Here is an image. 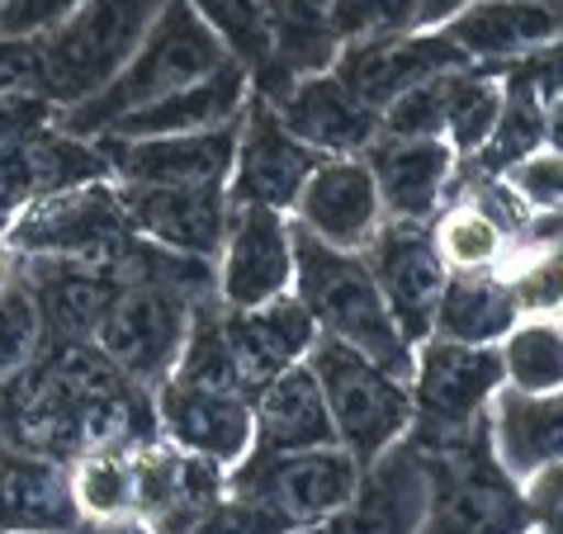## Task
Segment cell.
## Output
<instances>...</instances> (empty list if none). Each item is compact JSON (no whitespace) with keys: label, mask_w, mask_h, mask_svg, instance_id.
Segmentation results:
<instances>
[{"label":"cell","mask_w":563,"mask_h":534,"mask_svg":"<svg viewBox=\"0 0 563 534\" xmlns=\"http://www.w3.org/2000/svg\"><path fill=\"white\" fill-rule=\"evenodd\" d=\"M228 62H232L228 48L195 14L190 0H162V10H156L147 38L137 43V53L129 57V67H123L100 96L62 109V133L86 137V143L90 137H104L119 119H129L133 109H147L156 100L176 96V90L205 81L218 67H228Z\"/></svg>","instance_id":"obj_1"},{"label":"cell","mask_w":563,"mask_h":534,"mask_svg":"<svg viewBox=\"0 0 563 534\" xmlns=\"http://www.w3.org/2000/svg\"><path fill=\"white\" fill-rule=\"evenodd\" d=\"M294 285H299V298L318 332L374 359L394 379H408V336L398 332L369 265L355 251H336L312 237L308 227H294Z\"/></svg>","instance_id":"obj_2"},{"label":"cell","mask_w":563,"mask_h":534,"mask_svg":"<svg viewBox=\"0 0 563 534\" xmlns=\"http://www.w3.org/2000/svg\"><path fill=\"white\" fill-rule=\"evenodd\" d=\"M0 242L10 246V256H24V260H76V265H90V270L114 275L137 242V227L119 185L90 180V185H76V190L34 199L5 223Z\"/></svg>","instance_id":"obj_3"},{"label":"cell","mask_w":563,"mask_h":534,"mask_svg":"<svg viewBox=\"0 0 563 534\" xmlns=\"http://www.w3.org/2000/svg\"><path fill=\"white\" fill-rule=\"evenodd\" d=\"M162 0H86L53 34H43V86L53 109H71L114 81L147 38Z\"/></svg>","instance_id":"obj_4"},{"label":"cell","mask_w":563,"mask_h":534,"mask_svg":"<svg viewBox=\"0 0 563 534\" xmlns=\"http://www.w3.org/2000/svg\"><path fill=\"white\" fill-rule=\"evenodd\" d=\"M431 459L435 478L427 482V511L417 521V534H526V497L488 454L483 435L450 440Z\"/></svg>","instance_id":"obj_5"},{"label":"cell","mask_w":563,"mask_h":534,"mask_svg":"<svg viewBox=\"0 0 563 534\" xmlns=\"http://www.w3.org/2000/svg\"><path fill=\"white\" fill-rule=\"evenodd\" d=\"M308 369L318 374L336 440L351 459H360V464L379 459V454L408 431L412 398H408V388H402V379H394L388 369H379L374 359L351 351V345L322 336L308 351Z\"/></svg>","instance_id":"obj_6"},{"label":"cell","mask_w":563,"mask_h":534,"mask_svg":"<svg viewBox=\"0 0 563 534\" xmlns=\"http://www.w3.org/2000/svg\"><path fill=\"white\" fill-rule=\"evenodd\" d=\"M238 497H252L261 507L279 511L285 521L299 525H322L336 515L360 487V459L346 449L322 445V449H289V454H265L256 449L252 459L238 464L228 478Z\"/></svg>","instance_id":"obj_7"},{"label":"cell","mask_w":563,"mask_h":534,"mask_svg":"<svg viewBox=\"0 0 563 534\" xmlns=\"http://www.w3.org/2000/svg\"><path fill=\"white\" fill-rule=\"evenodd\" d=\"M190 298H180L176 289L162 285H123L114 293V303L100 318L90 345L114 365L119 374H129L133 383H162L176 374L185 332H190Z\"/></svg>","instance_id":"obj_8"},{"label":"cell","mask_w":563,"mask_h":534,"mask_svg":"<svg viewBox=\"0 0 563 534\" xmlns=\"http://www.w3.org/2000/svg\"><path fill=\"white\" fill-rule=\"evenodd\" d=\"M109 176L137 190H209L228 185L238 156V123L176 137H100Z\"/></svg>","instance_id":"obj_9"},{"label":"cell","mask_w":563,"mask_h":534,"mask_svg":"<svg viewBox=\"0 0 563 534\" xmlns=\"http://www.w3.org/2000/svg\"><path fill=\"white\" fill-rule=\"evenodd\" d=\"M503 383V355L493 345H460V341H431L417 359V412L427 421L431 440L468 435L483 402Z\"/></svg>","instance_id":"obj_10"},{"label":"cell","mask_w":563,"mask_h":534,"mask_svg":"<svg viewBox=\"0 0 563 534\" xmlns=\"http://www.w3.org/2000/svg\"><path fill=\"white\" fill-rule=\"evenodd\" d=\"M318 170V152L303 147L265 100L252 104V114L238 129V156L228 176L232 209H294V199Z\"/></svg>","instance_id":"obj_11"},{"label":"cell","mask_w":563,"mask_h":534,"mask_svg":"<svg viewBox=\"0 0 563 534\" xmlns=\"http://www.w3.org/2000/svg\"><path fill=\"white\" fill-rule=\"evenodd\" d=\"M369 275L379 285L388 312H394L398 332L417 341L431 332L435 322V303L445 289V256L435 251V237L412 218H394L388 227L374 232L369 242Z\"/></svg>","instance_id":"obj_12"},{"label":"cell","mask_w":563,"mask_h":534,"mask_svg":"<svg viewBox=\"0 0 563 534\" xmlns=\"http://www.w3.org/2000/svg\"><path fill=\"white\" fill-rule=\"evenodd\" d=\"M156 426L185 454H205L218 464H242L256 445V416L242 392L185 383L176 374L156 383Z\"/></svg>","instance_id":"obj_13"},{"label":"cell","mask_w":563,"mask_h":534,"mask_svg":"<svg viewBox=\"0 0 563 534\" xmlns=\"http://www.w3.org/2000/svg\"><path fill=\"white\" fill-rule=\"evenodd\" d=\"M464 53L450 43L445 34L431 38V34H388V38H360L351 43L336 62V81L351 90V96L365 104V109H379L388 100H398L402 90H412L431 76H445V71H460L464 67Z\"/></svg>","instance_id":"obj_14"},{"label":"cell","mask_w":563,"mask_h":534,"mask_svg":"<svg viewBox=\"0 0 563 534\" xmlns=\"http://www.w3.org/2000/svg\"><path fill=\"white\" fill-rule=\"evenodd\" d=\"M294 279V232L275 209H232L223 237L218 293L232 312H252L289 289Z\"/></svg>","instance_id":"obj_15"},{"label":"cell","mask_w":563,"mask_h":534,"mask_svg":"<svg viewBox=\"0 0 563 534\" xmlns=\"http://www.w3.org/2000/svg\"><path fill=\"white\" fill-rule=\"evenodd\" d=\"M137 237L176 251V256L209 260L223 251L228 237V190L209 185V190H137V185H119Z\"/></svg>","instance_id":"obj_16"},{"label":"cell","mask_w":563,"mask_h":534,"mask_svg":"<svg viewBox=\"0 0 563 534\" xmlns=\"http://www.w3.org/2000/svg\"><path fill=\"white\" fill-rule=\"evenodd\" d=\"M294 209H299V227H308L318 242L355 251L374 242L384 203L365 162H318Z\"/></svg>","instance_id":"obj_17"},{"label":"cell","mask_w":563,"mask_h":534,"mask_svg":"<svg viewBox=\"0 0 563 534\" xmlns=\"http://www.w3.org/2000/svg\"><path fill=\"white\" fill-rule=\"evenodd\" d=\"M81 507L71 468L29 449L0 445V534H71Z\"/></svg>","instance_id":"obj_18"},{"label":"cell","mask_w":563,"mask_h":534,"mask_svg":"<svg viewBox=\"0 0 563 534\" xmlns=\"http://www.w3.org/2000/svg\"><path fill=\"white\" fill-rule=\"evenodd\" d=\"M29 293L43 318V345H67V341H90L100 318L123 289L114 275L90 270L76 260H29L24 275Z\"/></svg>","instance_id":"obj_19"},{"label":"cell","mask_w":563,"mask_h":534,"mask_svg":"<svg viewBox=\"0 0 563 534\" xmlns=\"http://www.w3.org/2000/svg\"><path fill=\"white\" fill-rule=\"evenodd\" d=\"M279 123L312 152H360L374 143L379 114L365 109L336 76H303L279 96Z\"/></svg>","instance_id":"obj_20"},{"label":"cell","mask_w":563,"mask_h":534,"mask_svg":"<svg viewBox=\"0 0 563 534\" xmlns=\"http://www.w3.org/2000/svg\"><path fill=\"white\" fill-rule=\"evenodd\" d=\"M256 445L265 454H289V449H322L336 445V426L327 412L322 383L308 365L279 369L271 383L256 392Z\"/></svg>","instance_id":"obj_21"},{"label":"cell","mask_w":563,"mask_h":534,"mask_svg":"<svg viewBox=\"0 0 563 534\" xmlns=\"http://www.w3.org/2000/svg\"><path fill=\"white\" fill-rule=\"evenodd\" d=\"M242 104H246V67L242 62H228V67H218L205 81L185 86L147 109H133L104 137H176V133L223 129V123H238Z\"/></svg>","instance_id":"obj_22"},{"label":"cell","mask_w":563,"mask_h":534,"mask_svg":"<svg viewBox=\"0 0 563 534\" xmlns=\"http://www.w3.org/2000/svg\"><path fill=\"white\" fill-rule=\"evenodd\" d=\"M427 511V474L417 454H394L355 487V497L322 521V534H417Z\"/></svg>","instance_id":"obj_23"},{"label":"cell","mask_w":563,"mask_h":534,"mask_svg":"<svg viewBox=\"0 0 563 534\" xmlns=\"http://www.w3.org/2000/svg\"><path fill=\"white\" fill-rule=\"evenodd\" d=\"M445 38L464 57H516L540 53L563 38V14L536 0H478L450 20Z\"/></svg>","instance_id":"obj_24"},{"label":"cell","mask_w":563,"mask_h":534,"mask_svg":"<svg viewBox=\"0 0 563 534\" xmlns=\"http://www.w3.org/2000/svg\"><path fill=\"white\" fill-rule=\"evenodd\" d=\"M365 166L379 185V203H388L394 218L421 223L450 176V147L441 137H384V143H369Z\"/></svg>","instance_id":"obj_25"},{"label":"cell","mask_w":563,"mask_h":534,"mask_svg":"<svg viewBox=\"0 0 563 534\" xmlns=\"http://www.w3.org/2000/svg\"><path fill=\"white\" fill-rule=\"evenodd\" d=\"M497 464L507 474H536L563 459V388L559 392H503L497 398Z\"/></svg>","instance_id":"obj_26"},{"label":"cell","mask_w":563,"mask_h":534,"mask_svg":"<svg viewBox=\"0 0 563 534\" xmlns=\"http://www.w3.org/2000/svg\"><path fill=\"white\" fill-rule=\"evenodd\" d=\"M431 326H441L445 341L488 345V341L507 336L511 326H516L511 289L497 285V279H483V275H455V279H445Z\"/></svg>","instance_id":"obj_27"},{"label":"cell","mask_w":563,"mask_h":534,"mask_svg":"<svg viewBox=\"0 0 563 534\" xmlns=\"http://www.w3.org/2000/svg\"><path fill=\"white\" fill-rule=\"evenodd\" d=\"M71 492L81 515L119 521L133 511V454L129 449H90L71 468Z\"/></svg>","instance_id":"obj_28"},{"label":"cell","mask_w":563,"mask_h":534,"mask_svg":"<svg viewBox=\"0 0 563 534\" xmlns=\"http://www.w3.org/2000/svg\"><path fill=\"white\" fill-rule=\"evenodd\" d=\"M232 62L271 67V0H190Z\"/></svg>","instance_id":"obj_29"},{"label":"cell","mask_w":563,"mask_h":534,"mask_svg":"<svg viewBox=\"0 0 563 534\" xmlns=\"http://www.w3.org/2000/svg\"><path fill=\"white\" fill-rule=\"evenodd\" d=\"M503 374L516 392H559L563 388V332L544 322L511 326L503 345Z\"/></svg>","instance_id":"obj_30"},{"label":"cell","mask_w":563,"mask_h":534,"mask_svg":"<svg viewBox=\"0 0 563 534\" xmlns=\"http://www.w3.org/2000/svg\"><path fill=\"white\" fill-rule=\"evenodd\" d=\"M540 137H544L540 96L526 81H516V76H511V90L503 96L497 129L488 137V147H483V166H488V170H511L516 162H526V156L540 147Z\"/></svg>","instance_id":"obj_31"},{"label":"cell","mask_w":563,"mask_h":534,"mask_svg":"<svg viewBox=\"0 0 563 534\" xmlns=\"http://www.w3.org/2000/svg\"><path fill=\"white\" fill-rule=\"evenodd\" d=\"M503 114V90L483 76H450V109H445V133L455 137L460 152H483Z\"/></svg>","instance_id":"obj_32"},{"label":"cell","mask_w":563,"mask_h":534,"mask_svg":"<svg viewBox=\"0 0 563 534\" xmlns=\"http://www.w3.org/2000/svg\"><path fill=\"white\" fill-rule=\"evenodd\" d=\"M43 351V318H38V303L29 293L24 275H14L5 293H0V379L29 369Z\"/></svg>","instance_id":"obj_33"},{"label":"cell","mask_w":563,"mask_h":534,"mask_svg":"<svg viewBox=\"0 0 563 534\" xmlns=\"http://www.w3.org/2000/svg\"><path fill=\"white\" fill-rule=\"evenodd\" d=\"M450 76H431L412 90H402L398 100L384 104L379 129L384 137H441L445 133V109H450Z\"/></svg>","instance_id":"obj_34"},{"label":"cell","mask_w":563,"mask_h":534,"mask_svg":"<svg viewBox=\"0 0 563 534\" xmlns=\"http://www.w3.org/2000/svg\"><path fill=\"white\" fill-rule=\"evenodd\" d=\"M431 237H435V251L445 256V265H460V270H483V265H493L497 251H503V232L478 209L445 213L441 232H431Z\"/></svg>","instance_id":"obj_35"},{"label":"cell","mask_w":563,"mask_h":534,"mask_svg":"<svg viewBox=\"0 0 563 534\" xmlns=\"http://www.w3.org/2000/svg\"><path fill=\"white\" fill-rule=\"evenodd\" d=\"M341 38H388L417 24V0H332Z\"/></svg>","instance_id":"obj_36"},{"label":"cell","mask_w":563,"mask_h":534,"mask_svg":"<svg viewBox=\"0 0 563 534\" xmlns=\"http://www.w3.org/2000/svg\"><path fill=\"white\" fill-rule=\"evenodd\" d=\"M185 534H294V525L279 511L232 492V497H218Z\"/></svg>","instance_id":"obj_37"},{"label":"cell","mask_w":563,"mask_h":534,"mask_svg":"<svg viewBox=\"0 0 563 534\" xmlns=\"http://www.w3.org/2000/svg\"><path fill=\"white\" fill-rule=\"evenodd\" d=\"M81 5L86 0H5V10H0V38H43Z\"/></svg>","instance_id":"obj_38"},{"label":"cell","mask_w":563,"mask_h":534,"mask_svg":"<svg viewBox=\"0 0 563 534\" xmlns=\"http://www.w3.org/2000/svg\"><path fill=\"white\" fill-rule=\"evenodd\" d=\"M53 123V104L38 96V90H14V96H0V156L14 152L20 143H29L34 133H43Z\"/></svg>","instance_id":"obj_39"},{"label":"cell","mask_w":563,"mask_h":534,"mask_svg":"<svg viewBox=\"0 0 563 534\" xmlns=\"http://www.w3.org/2000/svg\"><path fill=\"white\" fill-rule=\"evenodd\" d=\"M507 176H511V190H521L526 203H536V209H563V152L526 156Z\"/></svg>","instance_id":"obj_40"},{"label":"cell","mask_w":563,"mask_h":534,"mask_svg":"<svg viewBox=\"0 0 563 534\" xmlns=\"http://www.w3.org/2000/svg\"><path fill=\"white\" fill-rule=\"evenodd\" d=\"M511 303L516 312H550L563 303V256H540L530 270L511 279Z\"/></svg>","instance_id":"obj_41"},{"label":"cell","mask_w":563,"mask_h":534,"mask_svg":"<svg viewBox=\"0 0 563 534\" xmlns=\"http://www.w3.org/2000/svg\"><path fill=\"white\" fill-rule=\"evenodd\" d=\"M43 86V43L38 38H0V96Z\"/></svg>","instance_id":"obj_42"},{"label":"cell","mask_w":563,"mask_h":534,"mask_svg":"<svg viewBox=\"0 0 563 534\" xmlns=\"http://www.w3.org/2000/svg\"><path fill=\"white\" fill-rule=\"evenodd\" d=\"M526 511L544 534H563V459L559 464H544L530 474L526 487Z\"/></svg>","instance_id":"obj_43"},{"label":"cell","mask_w":563,"mask_h":534,"mask_svg":"<svg viewBox=\"0 0 563 534\" xmlns=\"http://www.w3.org/2000/svg\"><path fill=\"white\" fill-rule=\"evenodd\" d=\"M516 81H526L530 90H536V96L559 100V96H563V38L550 43V48H540V57L530 62V67L516 76Z\"/></svg>","instance_id":"obj_44"},{"label":"cell","mask_w":563,"mask_h":534,"mask_svg":"<svg viewBox=\"0 0 563 534\" xmlns=\"http://www.w3.org/2000/svg\"><path fill=\"white\" fill-rule=\"evenodd\" d=\"M468 5V0H417V24H441L455 20V14Z\"/></svg>","instance_id":"obj_45"},{"label":"cell","mask_w":563,"mask_h":534,"mask_svg":"<svg viewBox=\"0 0 563 534\" xmlns=\"http://www.w3.org/2000/svg\"><path fill=\"white\" fill-rule=\"evenodd\" d=\"M544 137H550L554 152H563V96L550 100V109H544Z\"/></svg>","instance_id":"obj_46"},{"label":"cell","mask_w":563,"mask_h":534,"mask_svg":"<svg viewBox=\"0 0 563 534\" xmlns=\"http://www.w3.org/2000/svg\"><path fill=\"white\" fill-rule=\"evenodd\" d=\"M14 279V270H10V246L0 242V293H5V285Z\"/></svg>","instance_id":"obj_47"},{"label":"cell","mask_w":563,"mask_h":534,"mask_svg":"<svg viewBox=\"0 0 563 534\" xmlns=\"http://www.w3.org/2000/svg\"><path fill=\"white\" fill-rule=\"evenodd\" d=\"M536 5H550V10H559V14H563V0H536Z\"/></svg>","instance_id":"obj_48"},{"label":"cell","mask_w":563,"mask_h":534,"mask_svg":"<svg viewBox=\"0 0 563 534\" xmlns=\"http://www.w3.org/2000/svg\"><path fill=\"white\" fill-rule=\"evenodd\" d=\"M0 10H5V0H0Z\"/></svg>","instance_id":"obj_49"}]
</instances>
